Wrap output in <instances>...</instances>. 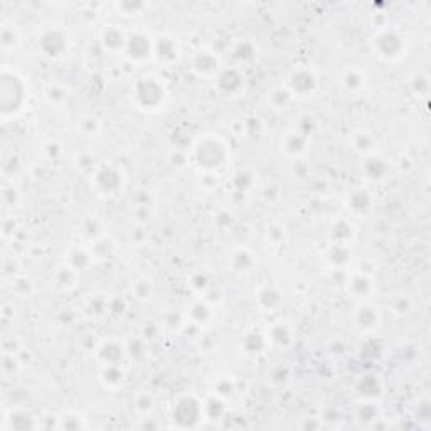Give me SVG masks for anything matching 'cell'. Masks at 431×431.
<instances>
[{
    "label": "cell",
    "mask_w": 431,
    "mask_h": 431,
    "mask_svg": "<svg viewBox=\"0 0 431 431\" xmlns=\"http://www.w3.org/2000/svg\"><path fill=\"white\" fill-rule=\"evenodd\" d=\"M388 306L391 312L394 313L396 317H406L410 315L413 312V302L408 295H393L389 297L388 300Z\"/></svg>",
    "instance_id": "obj_44"
},
{
    "label": "cell",
    "mask_w": 431,
    "mask_h": 431,
    "mask_svg": "<svg viewBox=\"0 0 431 431\" xmlns=\"http://www.w3.org/2000/svg\"><path fill=\"white\" fill-rule=\"evenodd\" d=\"M354 393L359 396V400L378 401L384 394V386H382V381L379 376L364 374L354 382Z\"/></svg>",
    "instance_id": "obj_21"
},
{
    "label": "cell",
    "mask_w": 431,
    "mask_h": 431,
    "mask_svg": "<svg viewBox=\"0 0 431 431\" xmlns=\"http://www.w3.org/2000/svg\"><path fill=\"white\" fill-rule=\"evenodd\" d=\"M129 357L127 342L120 341L116 337H108L100 342L96 347V359L101 366H113V364H122Z\"/></svg>",
    "instance_id": "obj_14"
},
{
    "label": "cell",
    "mask_w": 431,
    "mask_h": 431,
    "mask_svg": "<svg viewBox=\"0 0 431 431\" xmlns=\"http://www.w3.org/2000/svg\"><path fill=\"white\" fill-rule=\"evenodd\" d=\"M236 381L233 376L228 374H222L218 376V378L213 379V384H211V393L216 394V396L222 397V400H231L233 396L236 394Z\"/></svg>",
    "instance_id": "obj_36"
},
{
    "label": "cell",
    "mask_w": 431,
    "mask_h": 431,
    "mask_svg": "<svg viewBox=\"0 0 431 431\" xmlns=\"http://www.w3.org/2000/svg\"><path fill=\"white\" fill-rule=\"evenodd\" d=\"M100 381L107 389L116 391L123 388L127 382V372L122 364H113V366H101Z\"/></svg>",
    "instance_id": "obj_30"
},
{
    "label": "cell",
    "mask_w": 431,
    "mask_h": 431,
    "mask_svg": "<svg viewBox=\"0 0 431 431\" xmlns=\"http://www.w3.org/2000/svg\"><path fill=\"white\" fill-rule=\"evenodd\" d=\"M233 185L237 192H248L253 189L254 185V174L250 172V170H239V172L235 174V179H233Z\"/></svg>",
    "instance_id": "obj_46"
},
{
    "label": "cell",
    "mask_w": 431,
    "mask_h": 431,
    "mask_svg": "<svg viewBox=\"0 0 431 431\" xmlns=\"http://www.w3.org/2000/svg\"><path fill=\"white\" fill-rule=\"evenodd\" d=\"M350 140H352V147L354 151L359 152L361 155H371V153L376 152V140L374 137H372L371 133L366 130H357L354 131L352 137H350Z\"/></svg>",
    "instance_id": "obj_37"
},
{
    "label": "cell",
    "mask_w": 431,
    "mask_h": 431,
    "mask_svg": "<svg viewBox=\"0 0 431 431\" xmlns=\"http://www.w3.org/2000/svg\"><path fill=\"white\" fill-rule=\"evenodd\" d=\"M283 85L293 94L295 100H306L319 91L320 81L315 69L310 66H297L295 69H291Z\"/></svg>",
    "instance_id": "obj_7"
},
{
    "label": "cell",
    "mask_w": 431,
    "mask_h": 431,
    "mask_svg": "<svg viewBox=\"0 0 431 431\" xmlns=\"http://www.w3.org/2000/svg\"><path fill=\"white\" fill-rule=\"evenodd\" d=\"M133 408L142 418L145 416H151L153 410H155V397L148 391H138L133 396Z\"/></svg>",
    "instance_id": "obj_43"
},
{
    "label": "cell",
    "mask_w": 431,
    "mask_h": 431,
    "mask_svg": "<svg viewBox=\"0 0 431 431\" xmlns=\"http://www.w3.org/2000/svg\"><path fill=\"white\" fill-rule=\"evenodd\" d=\"M352 325L361 334H372L382 324V313L374 303L367 300H359L352 310Z\"/></svg>",
    "instance_id": "obj_9"
},
{
    "label": "cell",
    "mask_w": 431,
    "mask_h": 431,
    "mask_svg": "<svg viewBox=\"0 0 431 431\" xmlns=\"http://www.w3.org/2000/svg\"><path fill=\"white\" fill-rule=\"evenodd\" d=\"M21 27L14 21H2L0 24V47L3 53L16 51L21 46Z\"/></svg>",
    "instance_id": "obj_27"
},
{
    "label": "cell",
    "mask_w": 431,
    "mask_h": 431,
    "mask_svg": "<svg viewBox=\"0 0 431 431\" xmlns=\"http://www.w3.org/2000/svg\"><path fill=\"white\" fill-rule=\"evenodd\" d=\"M162 325L153 322V320H148V322H145L144 325H142V335L140 337L144 339L145 342H153L159 339V335L162 334Z\"/></svg>",
    "instance_id": "obj_48"
},
{
    "label": "cell",
    "mask_w": 431,
    "mask_h": 431,
    "mask_svg": "<svg viewBox=\"0 0 431 431\" xmlns=\"http://www.w3.org/2000/svg\"><path fill=\"white\" fill-rule=\"evenodd\" d=\"M257 302L263 312H275L281 303H283V295H281V291L276 287L266 285V287L259 288V291L257 293Z\"/></svg>",
    "instance_id": "obj_34"
},
{
    "label": "cell",
    "mask_w": 431,
    "mask_h": 431,
    "mask_svg": "<svg viewBox=\"0 0 431 431\" xmlns=\"http://www.w3.org/2000/svg\"><path fill=\"white\" fill-rule=\"evenodd\" d=\"M290 172L293 174V177L297 179H306L310 177V166L303 157L298 159H291L290 162Z\"/></svg>",
    "instance_id": "obj_49"
},
{
    "label": "cell",
    "mask_w": 431,
    "mask_h": 431,
    "mask_svg": "<svg viewBox=\"0 0 431 431\" xmlns=\"http://www.w3.org/2000/svg\"><path fill=\"white\" fill-rule=\"evenodd\" d=\"M214 85L222 96L236 98L244 91L246 78L237 66H231V68H222L219 71V75L214 78Z\"/></svg>",
    "instance_id": "obj_11"
},
{
    "label": "cell",
    "mask_w": 431,
    "mask_h": 431,
    "mask_svg": "<svg viewBox=\"0 0 431 431\" xmlns=\"http://www.w3.org/2000/svg\"><path fill=\"white\" fill-rule=\"evenodd\" d=\"M31 88L27 79L14 68L3 66L0 71V116L3 123L19 118L29 105Z\"/></svg>",
    "instance_id": "obj_1"
},
{
    "label": "cell",
    "mask_w": 431,
    "mask_h": 431,
    "mask_svg": "<svg viewBox=\"0 0 431 431\" xmlns=\"http://www.w3.org/2000/svg\"><path fill=\"white\" fill-rule=\"evenodd\" d=\"M46 98L53 105H60V103H63L66 98H68V91H66L61 85H56V83H53V85L47 86Z\"/></svg>",
    "instance_id": "obj_51"
},
{
    "label": "cell",
    "mask_w": 431,
    "mask_h": 431,
    "mask_svg": "<svg viewBox=\"0 0 431 431\" xmlns=\"http://www.w3.org/2000/svg\"><path fill=\"white\" fill-rule=\"evenodd\" d=\"M125 54L133 63H145L153 57V39L148 38L145 32H131L127 41Z\"/></svg>",
    "instance_id": "obj_15"
},
{
    "label": "cell",
    "mask_w": 431,
    "mask_h": 431,
    "mask_svg": "<svg viewBox=\"0 0 431 431\" xmlns=\"http://www.w3.org/2000/svg\"><path fill=\"white\" fill-rule=\"evenodd\" d=\"M349 246H339V244H330V250L327 251V261L330 268H349L350 265Z\"/></svg>",
    "instance_id": "obj_40"
},
{
    "label": "cell",
    "mask_w": 431,
    "mask_h": 431,
    "mask_svg": "<svg viewBox=\"0 0 431 431\" xmlns=\"http://www.w3.org/2000/svg\"><path fill=\"white\" fill-rule=\"evenodd\" d=\"M66 263L71 265L76 272H85L94 263V257L91 253V250L85 244H73L68 251V257H66Z\"/></svg>",
    "instance_id": "obj_28"
},
{
    "label": "cell",
    "mask_w": 431,
    "mask_h": 431,
    "mask_svg": "<svg viewBox=\"0 0 431 431\" xmlns=\"http://www.w3.org/2000/svg\"><path fill=\"white\" fill-rule=\"evenodd\" d=\"M233 56L239 63H250V61H253L257 57V47L250 41H239L233 46Z\"/></svg>",
    "instance_id": "obj_45"
},
{
    "label": "cell",
    "mask_w": 431,
    "mask_h": 431,
    "mask_svg": "<svg viewBox=\"0 0 431 431\" xmlns=\"http://www.w3.org/2000/svg\"><path fill=\"white\" fill-rule=\"evenodd\" d=\"M204 403V415H206V419H209V421H216V419H222L226 416V411H228V408H226V400H222V397L216 396V394L211 393L209 396H206L203 400Z\"/></svg>",
    "instance_id": "obj_35"
},
{
    "label": "cell",
    "mask_w": 431,
    "mask_h": 431,
    "mask_svg": "<svg viewBox=\"0 0 431 431\" xmlns=\"http://www.w3.org/2000/svg\"><path fill=\"white\" fill-rule=\"evenodd\" d=\"M0 371L2 378L5 381H14L21 372V361L16 352H2V363H0Z\"/></svg>",
    "instance_id": "obj_41"
},
{
    "label": "cell",
    "mask_w": 431,
    "mask_h": 431,
    "mask_svg": "<svg viewBox=\"0 0 431 431\" xmlns=\"http://www.w3.org/2000/svg\"><path fill=\"white\" fill-rule=\"evenodd\" d=\"M356 421L363 423L366 426H372L374 423H378L381 416V408H379L378 401H366V400H359V404L356 406Z\"/></svg>",
    "instance_id": "obj_33"
},
{
    "label": "cell",
    "mask_w": 431,
    "mask_h": 431,
    "mask_svg": "<svg viewBox=\"0 0 431 431\" xmlns=\"http://www.w3.org/2000/svg\"><path fill=\"white\" fill-rule=\"evenodd\" d=\"M101 46L105 47V51L109 54H120L125 53L127 41H129V36L118 27V25H108L101 31Z\"/></svg>",
    "instance_id": "obj_23"
},
{
    "label": "cell",
    "mask_w": 431,
    "mask_h": 431,
    "mask_svg": "<svg viewBox=\"0 0 431 431\" xmlns=\"http://www.w3.org/2000/svg\"><path fill=\"white\" fill-rule=\"evenodd\" d=\"M88 426V418L78 411H66L64 415L57 416L60 430H86Z\"/></svg>",
    "instance_id": "obj_38"
},
{
    "label": "cell",
    "mask_w": 431,
    "mask_h": 431,
    "mask_svg": "<svg viewBox=\"0 0 431 431\" xmlns=\"http://www.w3.org/2000/svg\"><path fill=\"white\" fill-rule=\"evenodd\" d=\"M345 288H347V291L352 293L356 298H359V300H366L372 291V278L371 276L364 275V273L354 272L349 275Z\"/></svg>",
    "instance_id": "obj_32"
},
{
    "label": "cell",
    "mask_w": 431,
    "mask_h": 431,
    "mask_svg": "<svg viewBox=\"0 0 431 431\" xmlns=\"http://www.w3.org/2000/svg\"><path fill=\"white\" fill-rule=\"evenodd\" d=\"M185 319L189 320L192 325L197 327H204V325H209L214 319V309L209 302L203 297H199V300H194L191 305L187 306V312H185Z\"/></svg>",
    "instance_id": "obj_24"
},
{
    "label": "cell",
    "mask_w": 431,
    "mask_h": 431,
    "mask_svg": "<svg viewBox=\"0 0 431 431\" xmlns=\"http://www.w3.org/2000/svg\"><path fill=\"white\" fill-rule=\"evenodd\" d=\"M155 293V285L148 276H140L131 283V295L138 302H151Z\"/></svg>",
    "instance_id": "obj_39"
},
{
    "label": "cell",
    "mask_w": 431,
    "mask_h": 431,
    "mask_svg": "<svg viewBox=\"0 0 431 431\" xmlns=\"http://www.w3.org/2000/svg\"><path fill=\"white\" fill-rule=\"evenodd\" d=\"M41 419L36 418L31 411L21 406H3L2 410V423L0 430L12 431V430H36L41 428Z\"/></svg>",
    "instance_id": "obj_10"
},
{
    "label": "cell",
    "mask_w": 431,
    "mask_h": 431,
    "mask_svg": "<svg viewBox=\"0 0 431 431\" xmlns=\"http://www.w3.org/2000/svg\"><path fill=\"white\" fill-rule=\"evenodd\" d=\"M357 236V228L349 218H337L332 221L328 228V239L330 244H339V246H350L352 241Z\"/></svg>",
    "instance_id": "obj_19"
},
{
    "label": "cell",
    "mask_w": 431,
    "mask_h": 431,
    "mask_svg": "<svg viewBox=\"0 0 431 431\" xmlns=\"http://www.w3.org/2000/svg\"><path fill=\"white\" fill-rule=\"evenodd\" d=\"M38 47L42 56L60 60L69 49V34L60 25H44L39 29Z\"/></svg>",
    "instance_id": "obj_8"
},
{
    "label": "cell",
    "mask_w": 431,
    "mask_h": 431,
    "mask_svg": "<svg viewBox=\"0 0 431 431\" xmlns=\"http://www.w3.org/2000/svg\"><path fill=\"white\" fill-rule=\"evenodd\" d=\"M266 341H268L270 349L287 350L293 345L295 342V330L290 324L287 322H272L265 330Z\"/></svg>",
    "instance_id": "obj_17"
},
{
    "label": "cell",
    "mask_w": 431,
    "mask_h": 431,
    "mask_svg": "<svg viewBox=\"0 0 431 431\" xmlns=\"http://www.w3.org/2000/svg\"><path fill=\"white\" fill-rule=\"evenodd\" d=\"M291 376H293L291 367H288L287 364H276L268 371V382L273 388H285L290 384Z\"/></svg>",
    "instance_id": "obj_42"
},
{
    "label": "cell",
    "mask_w": 431,
    "mask_h": 431,
    "mask_svg": "<svg viewBox=\"0 0 431 431\" xmlns=\"http://www.w3.org/2000/svg\"><path fill=\"white\" fill-rule=\"evenodd\" d=\"M293 101H295L293 94L288 91V88L285 85L272 88V90L268 91V94H266V103H268L270 109H273V112L276 113H283L287 112V109H290Z\"/></svg>",
    "instance_id": "obj_29"
},
{
    "label": "cell",
    "mask_w": 431,
    "mask_h": 431,
    "mask_svg": "<svg viewBox=\"0 0 431 431\" xmlns=\"http://www.w3.org/2000/svg\"><path fill=\"white\" fill-rule=\"evenodd\" d=\"M79 125H81L83 131H85V133H88V135H93L94 131H98V129H100V122H98L94 116H85Z\"/></svg>",
    "instance_id": "obj_52"
},
{
    "label": "cell",
    "mask_w": 431,
    "mask_h": 431,
    "mask_svg": "<svg viewBox=\"0 0 431 431\" xmlns=\"http://www.w3.org/2000/svg\"><path fill=\"white\" fill-rule=\"evenodd\" d=\"M371 49L379 60L386 63H396L401 57L406 56V39L396 29H381V31H376L371 38Z\"/></svg>",
    "instance_id": "obj_5"
},
{
    "label": "cell",
    "mask_w": 431,
    "mask_h": 431,
    "mask_svg": "<svg viewBox=\"0 0 431 431\" xmlns=\"http://www.w3.org/2000/svg\"><path fill=\"white\" fill-rule=\"evenodd\" d=\"M265 235L272 244H283V241L287 239V231L281 224H270L265 229Z\"/></svg>",
    "instance_id": "obj_50"
},
{
    "label": "cell",
    "mask_w": 431,
    "mask_h": 431,
    "mask_svg": "<svg viewBox=\"0 0 431 431\" xmlns=\"http://www.w3.org/2000/svg\"><path fill=\"white\" fill-rule=\"evenodd\" d=\"M257 257L246 246H237L228 254V266L237 275H250L257 268Z\"/></svg>",
    "instance_id": "obj_22"
},
{
    "label": "cell",
    "mask_w": 431,
    "mask_h": 431,
    "mask_svg": "<svg viewBox=\"0 0 431 431\" xmlns=\"http://www.w3.org/2000/svg\"><path fill=\"white\" fill-rule=\"evenodd\" d=\"M281 152L285 153L290 159H298L303 157L309 152L310 147V137H306L305 133H302L298 129H290L283 133L280 142Z\"/></svg>",
    "instance_id": "obj_18"
},
{
    "label": "cell",
    "mask_w": 431,
    "mask_h": 431,
    "mask_svg": "<svg viewBox=\"0 0 431 431\" xmlns=\"http://www.w3.org/2000/svg\"><path fill=\"white\" fill-rule=\"evenodd\" d=\"M341 83L347 93L359 94L366 90L367 76L366 73L361 68H357V66H349V68H345L344 73H342Z\"/></svg>",
    "instance_id": "obj_26"
},
{
    "label": "cell",
    "mask_w": 431,
    "mask_h": 431,
    "mask_svg": "<svg viewBox=\"0 0 431 431\" xmlns=\"http://www.w3.org/2000/svg\"><path fill=\"white\" fill-rule=\"evenodd\" d=\"M181 57V46L177 39L169 34H160L153 39V60L164 66H172Z\"/></svg>",
    "instance_id": "obj_16"
},
{
    "label": "cell",
    "mask_w": 431,
    "mask_h": 431,
    "mask_svg": "<svg viewBox=\"0 0 431 431\" xmlns=\"http://www.w3.org/2000/svg\"><path fill=\"white\" fill-rule=\"evenodd\" d=\"M191 287H192V290L196 291V293L204 295V297H206L207 291H209V288H211V281H209V278H207L206 273L197 272L191 276Z\"/></svg>",
    "instance_id": "obj_47"
},
{
    "label": "cell",
    "mask_w": 431,
    "mask_h": 431,
    "mask_svg": "<svg viewBox=\"0 0 431 431\" xmlns=\"http://www.w3.org/2000/svg\"><path fill=\"white\" fill-rule=\"evenodd\" d=\"M189 159L203 172H218L229 160V147L219 135L206 133L192 144Z\"/></svg>",
    "instance_id": "obj_2"
},
{
    "label": "cell",
    "mask_w": 431,
    "mask_h": 431,
    "mask_svg": "<svg viewBox=\"0 0 431 431\" xmlns=\"http://www.w3.org/2000/svg\"><path fill=\"white\" fill-rule=\"evenodd\" d=\"M344 207L350 218H369L374 209V196L366 187H356L347 192Z\"/></svg>",
    "instance_id": "obj_13"
},
{
    "label": "cell",
    "mask_w": 431,
    "mask_h": 431,
    "mask_svg": "<svg viewBox=\"0 0 431 431\" xmlns=\"http://www.w3.org/2000/svg\"><path fill=\"white\" fill-rule=\"evenodd\" d=\"M169 91L162 79L153 75H145L138 78L133 85V103L140 112L157 113L167 103Z\"/></svg>",
    "instance_id": "obj_3"
},
{
    "label": "cell",
    "mask_w": 431,
    "mask_h": 431,
    "mask_svg": "<svg viewBox=\"0 0 431 431\" xmlns=\"http://www.w3.org/2000/svg\"><path fill=\"white\" fill-rule=\"evenodd\" d=\"M222 69L221 57L218 53L211 49H200L192 54L191 57V71L197 78L214 79Z\"/></svg>",
    "instance_id": "obj_12"
},
{
    "label": "cell",
    "mask_w": 431,
    "mask_h": 431,
    "mask_svg": "<svg viewBox=\"0 0 431 431\" xmlns=\"http://www.w3.org/2000/svg\"><path fill=\"white\" fill-rule=\"evenodd\" d=\"M241 349L248 357H259L270 349L265 332H250L241 341Z\"/></svg>",
    "instance_id": "obj_31"
},
{
    "label": "cell",
    "mask_w": 431,
    "mask_h": 431,
    "mask_svg": "<svg viewBox=\"0 0 431 431\" xmlns=\"http://www.w3.org/2000/svg\"><path fill=\"white\" fill-rule=\"evenodd\" d=\"M170 419H172L175 428L181 430L203 426V421L206 419L203 400L192 393L179 394L174 400L172 410H170Z\"/></svg>",
    "instance_id": "obj_4"
},
{
    "label": "cell",
    "mask_w": 431,
    "mask_h": 431,
    "mask_svg": "<svg viewBox=\"0 0 431 431\" xmlns=\"http://www.w3.org/2000/svg\"><path fill=\"white\" fill-rule=\"evenodd\" d=\"M125 175L113 164H98L91 175V185L103 197H113L125 187Z\"/></svg>",
    "instance_id": "obj_6"
},
{
    "label": "cell",
    "mask_w": 431,
    "mask_h": 431,
    "mask_svg": "<svg viewBox=\"0 0 431 431\" xmlns=\"http://www.w3.org/2000/svg\"><path fill=\"white\" fill-rule=\"evenodd\" d=\"M78 278L79 272H76L71 265L68 263H61L53 273V285L56 287L57 291H63V293H69V291L75 290L78 287Z\"/></svg>",
    "instance_id": "obj_25"
},
{
    "label": "cell",
    "mask_w": 431,
    "mask_h": 431,
    "mask_svg": "<svg viewBox=\"0 0 431 431\" xmlns=\"http://www.w3.org/2000/svg\"><path fill=\"white\" fill-rule=\"evenodd\" d=\"M363 177L366 179L367 182H382L384 179L389 177L391 172V166L388 160L382 155H378V153H371V155H366L363 160Z\"/></svg>",
    "instance_id": "obj_20"
}]
</instances>
